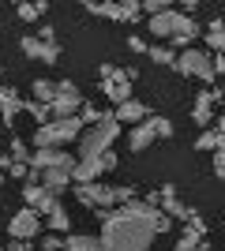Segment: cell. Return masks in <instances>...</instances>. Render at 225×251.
I'll return each instance as SVG.
<instances>
[{
	"instance_id": "cell-1",
	"label": "cell",
	"mask_w": 225,
	"mask_h": 251,
	"mask_svg": "<svg viewBox=\"0 0 225 251\" xmlns=\"http://www.w3.org/2000/svg\"><path fill=\"white\" fill-rule=\"evenodd\" d=\"M101 218V236L105 251H150L158 232H169L173 221L158 206H143V202H124V206L98 214Z\"/></svg>"
},
{
	"instance_id": "cell-2",
	"label": "cell",
	"mask_w": 225,
	"mask_h": 251,
	"mask_svg": "<svg viewBox=\"0 0 225 251\" xmlns=\"http://www.w3.org/2000/svg\"><path fill=\"white\" fill-rule=\"evenodd\" d=\"M75 199L83 202V206L98 210V214H109L113 206H124V202L135 199V188H105V184H75Z\"/></svg>"
},
{
	"instance_id": "cell-3",
	"label": "cell",
	"mask_w": 225,
	"mask_h": 251,
	"mask_svg": "<svg viewBox=\"0 0 225 251\" xmlns=\"http://www.w3.org/2000/svg\"><path fill=\"white\" fill-rule=\"evenodd\" d=\"M117 139H120V124L113 120V113H105L94 127H83V135H79V161H90V157L113 150Z\"/></svg>"
},
{
	"instance_id": "cell-4",
	"label": "cell",
	"mask_w": 225,
	"mask_h": 251,
	"mask_svg": "<svg viewBox=\"0 0 225 251\" xmlns=\"http://www.w3.org/2000/svg\"><path fill=\"white\" fill-rule=\"evenodd\" d=\"M79 135H83L79 116H72V120H49V124H42L34 131V150H60L64 143H72Z\"/></svg>"
},
{
	"instance_id": "cell-5",
	"label": "cell",
	"mask_w": 225,
	"mask_h": 251,
	"mask_svg": "<svg viewBox=\"0 0 225 251\" xmlns=\"http://www.w3.org/2000/svg\"><path fill=\"white\" fill-rule=\"evenodd\" d=\"M79 105H83L79 86H75L72 79H60V83H56L53 101H49V116H53V120H72V116L79 113Z\"/></svg>"
},
{
	"instance_id": "cell-6",
	"label": "cell",
	"mask_w": 225,
	"mask_h": 251,
	"mask_svg": "<svg viewBox=\"0 0 225 251\" xmlns=\"http://www.w3.org/2000/svg\"><path fill=\"white\" fill-rule=\"evenodd\" d=\"M180 75H188V79H199V83H214V72H210V52L206 49H184L180 56H176V64H173Z\"/></svg>"
},
{
	"instance_id": "cell-7",
	"label": "cell",
	"mask_w": 225,
	"mask_h": 251,
	"mask_svg": "<svg viewBox=\"0 0 225 251\" xmlns=\"http://www.w3.org/2000/svg\"><path fill=\"white\" fill-rule=\"evenodd\" d=\"M109 169H117V150H105V154L90 157V161H75L72 169V184H94L109 173Z\"/></svg>"
},
{
	"instance_id": "cell-8",
	"label": "cell",
	"mask_w": 225,
	"mask_h": 251,
	"mask_svg": "<svg viewBox=\"0 0 225 251\" xmlns=\"http://www.w3.org/2000/svg\"><path fill=\"white\" fill-rule=\"evenodd\" d=\"M203 34V26L192 19V15H184V11H169V49H188Z\"/></svg>"
},
{
	"instance_id": "cell-9",
	"label": "cell",
	"mask_w": 225,
	"mask_h": 251,
	"mask_svg": "<svg viewBox=\"0 0 225 251\" xmlns=\"http://www.w3.org/2000/svg\"><path fill=\"white\" fill-rule=\"evenodd\" d=\"M90 15H101V19H113V23H135L139 19V0H120V4H83Z\"/></svg>"
},
{
	"instance_id": "cell-10",
	"label": "cell",
	"mask_w": 225,
	"mask_h": 251,
	"mask_svg": "<svg viewBox=\"0 0 225 251\" xmlns=\"http://www.w3.org/2000/svg\"><path fill=\"white\" fill-rule=\"evenodd\" d=\"M38 232H42V214H34V210H26V206L8 221V236H11V240H26V244H30Z\"/></svg>"
},
{
	"instance_id": "cell-11",
	"label": "cell",
	"mask_w": 225,
	"mask_h": 251,
	"mask_svg": "<svg viewBox=\"0 0 225 251\" xmlns=\"http://www.w3.org/2000/svg\"><path fill=\"white\" fill-rule=\"evenodd\" d=\"M158 210H161L169 221H192V218H195V210H192V206H184V202L176 199V188H173V184L158 188Z\"/></svg>"
},
{
	"instance_id": "cell-12",
	"label": "cell",
	"mask_w": 225,
	"mask_h": 251,
	"mask_svg": "<svg viewBox=\"0 0 225 251\" xmlns=\"http://www.w3.org/2000/svg\"><path fill=\"white\" fill-rule=\"evenodd\" d=\"M26 165L38 169V173H45V169H68V173H72L75 157L68 154V150H30V161H26Z\"/></svg>"
},
{
	"instance_id": "cell-13",
	"label": "cell",
	"mask_w": 225,
	"mask_h": 251,
	"mask_svg": "<svg viewBox=\"0 0 225 251\" xmlns=\"http://www.w3.org/2000/svg\"><path fill=\"white\" fill-rule=\"evenodd\" d=\"M23 199H26V210H34V214H49L53 206H60V195L42 188V184H26V188H23Z\"/></svg>"
},
{
	"instance_id": "cell-14",
	"label": "cell",
	"mask_w": 225,
	"mask_h": 251,
	"mask_svg": "<svg viewBox=\"0 0 225 251\" xmlns=\"http://www.w3.org/2000/svg\"><path fill=\"white\" fill-rule=\"evenodd\" d=\"M23 113V98L15 86H0V124H15V116Z\"/></svg>"
},
{
	"instance_id": "cell-15",
	"label": "cell",
	"mask_w": 225,
	"mask_h": 251,
	"mask_svg": "<svg viewBox=\"0 0 225 251\" xmlns=\"http://www.w3.org/2000/svg\"><path fill=\"white\" fill-rule=\"evenodd\" d=\"M147 116H150V109H147V105H143V101H135V98H128V101H124V105L117 109V113H113V120H117V124H131V127H135V124H143Z\"/></svg>"
},
{
	"instance_id": "cell-16",
	"label": "cell",
	"mask_w": 225,
	"mask_h": 251,
	"mask_svg": "<svg viewBox=\"0 0 225 251\" xmlns=\"http://www.w3.org/2000/svg\"><path fill=\"white\" fill-rule=\"evenodd\" d=\"M154 124H150V116L147 120H143V124H135L131 127V135H128V147H131V154H143V150L150 147V143H154Z\"/></svg>"
},
{
	"instance_id": "cell-17",
	"label": "cell",
	"mask_w": 225,
	"mask_h": 251,
	"mask_svg": "<svg viewBox=\"0 0 225 251\" xmlns=\"http://www.w3.org/2000/svg\"><path fill=\"white\" fill-rule=\"evenodd\" d=\"M101 90H105V98L109 101H117V105H124L131 98V83L124 79V72L117 75V79H109V83H101Z\"/></svg>"
},
{
	"instance_id": "cell-18",
	"label": "cell",
	"mask_w": 225,
	"mask_h": 251,
	"mask_svg": "<svg viewBox=\"0 0 225 251\" xmlns=\"http://www.w3.org/2000/svg\"><path fill=\"white\" fill-rule=\"evenodd\" d=\"M64 251H105V244L98 240V236H83V232H68L64 236Z\"/></svg>"
},
{
	"instance_id": "cell-19",
	"label": "cell",
	"mask_w": 225,
	"mask_h": 251,
	"mask_svg": "<svg viewBox=\"0 0 225 251\" xmlns=\"http://www.w3.org/2000/svg\"><path fill=\"white\" fill-rule=\"evenodd\" d=\"M45 229L56 232V236H68V229H72V218H68L64 206H53L49 214H45Z\"/></svg>"
},
{
	"instance_id": "cell-20",
	"label": "cell",
	"mask_w": 225,
	"mask_h": 251,
	"mask_svg": "<svg viewBox=\"0 0 225 251\" xmlns=\"http://www.w3.org/2000/svg\"><path fill=\"white\" fill-rule=\"evenodd\" d=\"M68 184H72V173H68V169H45V173H42V188L56 191V195H60Z\"/></svg>"
},
{
	"instance_id": "cell-21",
	"label": "cell",
	"mask_w": 225,
	"mask_h": 251,
	"mask_svg": "<svg viewBox=\"0 0 225 251\" xmlns=\"http://www.w3.org/2000/svg\"><path fill=\"white\" fill-rule=\"evenodd\" d=\"M206 45L214 52H222L225 49V19H210V26H206ZM206 49V52H210Z\"/></svg>"
},
{
	"instance_id": "cell-22",
	"label": "cell",
	"mask_w": 225,
	"mask_h": 251,
	"mask_svg": "<svg viewBox=\"0 0 225 251\" xmlns=\"http://www.w3.org/2000/svg\"><path fill=\"white\" fill-rule=\"evenodd\" d=\"M147 56L158 64V68H173V64H176V52L165 49V45H147Z\"/></svg>"
},
{
	"instance_id": "cell-23",
	"label": "cell",
	"mask_w": 225,
	"mask_h": 251,
	"mask_svg": "<svg viewBox=\"0 0 225 251\" xmlns=\"http://www.w3.org/2000/svg\"><path fill=\"white\" fill-rule=\"evenodd\" d=\"M225 147V135H218L214 127H206L203 135L195 139V150H210V154H214V150H222Z\"/></svg>"
},
{
	"instance_id": "cell-24",
	"label": "cell",
	"mask_w": 225,
	"mask_h": 251,
	"mask_svg": "<svg viewBox=\"0 0 225 251\" xmlns=\"http://www.w3.org/2000/svg\"><path fill=\"white\" fill-rule=\"evenodd\" d=\"M169 11H173V8H169ZM169 11H161V15H150V19H147L150 34H154V38H161V42H169Z\"/></svg>"
},
{
	"instance_id": "cell-25",
	"label": "cell",
	"mask_w": 225,
	"mask_h": 251,
	"mask_svg": "<svg viewBox=\"0 0 225 251\" xmlns=\"http://www.w3.org/2000/svg\"><path fill=\"white\" fill-rule=\"evenodd\" d=\"M19 49L23 56H30V60H45V45L34 38V34H26V38H19Z\"/></svg>"
},
{
	"instance_id": "cell-26",
	"label": "cell",
	"mask_w": 225,
	"mask_h": 251,
	"mask_svg": "<svg viewBox=\"0 0 225 251\" xmlns=\"http://www.w3.org/2000/svg\"><path fill=\"white\" fill-rule=\"evenodd\" d=\"M53 94H56V83H53V79H34V101L49 105V101H53Z\"/></svg>"
},
{
	"instance_id": "cell-27",
	"label": "cell",
	"mask_w": 225,
	"mask_h": 251,
	"mask_svg": "<svg viewBox=\"0 0 225 251\" xmlns=\"http://www.w3.org/2000/svg\"><path fill=\"white\" fill-rule=\"evenodd\" d=\"M45 11H49V4H45V0H38V4H19V8H15V15H19V19H26V23H38V15H45Z\"/></svg>"
},
{
	"instance_id": "cell-28",
	"label": "cell",
	"mask_w": 225,
	"mask_h": 251,
	"mask_svg": "<svg viewBox=\"0 0 225 251\" xmlns=\"http://www.w3.org/2000/svg\"><path fill=\"white\" fill-rule=\"evenodd\" d=\"M75 116H79V124H90V127H94L98 124V120H101V116H105V113H101V109H98V105H90V101H83V105H79V113H75Z\"/></svg>"
},
{
	"instance_id": "cell-29",
	"label": "cell",
	"mask_w": 225,
	"mask_h": 251,
	"mask_svg": "<svg viewBox=\"0 0 225 251\" xmlns=\"http://www.w3.org/2000/svg\"><path fill=\"white\" fill-rule=\"evenodd\" d=\"M23 109H26V113H30L34 120H38V127H42V124H49V120H53V116H49V105L34 101V98H30V101H23Z\"/></svg>"
},
{
	"instance_id": "cell-30",
	"label": "cell",
	"mask_w": 225,
	"mask_h": 251,
	"mask_svg": "<svg viewBox=\"0 0 225 251\" xmlns=\"http://www.w3.org/2000/svg\"><path fill=\"white\" fill-rule=\"evenodd\" d=\"M8 157L15 161V165H26V161H30V147H26V143L15 135V139H11V154H8Z\"/></svg>"
},
{
	"instance_id": "cell-31",
	"label": "cell",
	"mask_w": 225,
	"mask_h": 251,
	"mask_svg": "<svg viewBox=\"0 0 225 251\" xmlns=\"http://www.w3.org/2000/svg\"><path fill=\"white\" fill-rule=\"evenodd\" d=\"M150 124H154V135H158V139L173 135V120H169V116H150Z\"/></svg>"
},
{
	"instance_id": "cell-32",
	"label": "cell",
	"mask_w": 225,
	"mask_h": 251,
	"mask_svg": "<svg viewBox=\"0 0 225 251\" xmlns=\"http://www.w3.org/2000/svg\"><path fill=\"white\" fill-rule=\"evenodd\" d=\"M42 251H64V236H56V232H45V236H42Z\"/></svg>"
},
{
	"instance_id": "cell-33",
	"label": "cell",
	"mask_w": 225,
	"mask_h": 251,
	"mask_svg": "<svg viewBox=\"0 0 225 251\" xmlns=\"http://www.w3.org/2000/svg\"><path fill=\"white\" fill-rule=\"evenodd\" d=\"M98 75H101V83H109V79H117V75H120V68H117V64H101Z\"/></svg>"
},
{
	"instance_id": "cell-34",
	"label": "cell",
	"mask_w": 225,
	"mask_h": 251,
	"mask_svg": "<svg viewBox=\"0 0 225 251\" xmlns=\"http://www.w3.org/2000/svg\"><path fill=\"white\" fill-rule=\"evenodd\" d=\"M210 169H214V176H225V147L214 150V165H210Z\"/></svg>"
},
{
	"instance_id": "cell-35",
	"label": "cell",
	"mask_w": 225,
	"mask_h": 251,
	"mask_svg": "<svg viewBox=\"0 0 225 251\" xmlns=\"http://www.w3.org/2000/svg\"><path fill=\"white\" fill-rule=\"evenodd\" d=\"M128 49L135 52V56H143V52H147V42H143L139 34H131V38H128Z\"/></svg>"
},
{
	"instance_id": "cell-36",
	"label": "cell",
	"mask_w": 225,
	"mask_h": 251,
	"mask_svg": "<svg viewBox=\"0 0 225 251\" xmlns=\"http://www.w3.org/2000/svg\"><path fill=\"white\" fill-rule=\"evenodd\" d=\"M26 173H30V165H15V161L8 165V176H15V180H26Z\"/></svg>"
},
{
	"instance_id": "cell-37",
	"label": "cell",
	"mask_w": 225,
	"mask_h": 251,
	"mask_svg": "<svg viewBox=\"0 0 225 251\" xmlns=\"http://www.w3.org/2000/svg\"><path fill=\"white\" fill-rule=\"evenodd\" d=\"M60 60V45H45V64H56Z\"/></svg>"
},
{
	"instance_id": "cell-38",
	"label": "cell",
	"mask_w": 225,
	"mask_h": 251,
	"mask_svg": "<svg viewBox=\"0 0 225 251\" xmlns=\"http://www.w3.org/2000/svg\"><path fill=\"white\" fill-rule=\"evenodd\" d=\"M4 251H30V244H26V240H11Z\"/></svg>"
},
{
	"instance_id": "cell-39",
	"label": "cell",
	"mask_w": 225,
	"mask_h": 251,
	"mask_svg": "<svg viewBox=\"0 0 225 251\" xmlns=\"http://www.w3.org/2000/svg\"><path fill=\"white\" fill-rule=\"evenodd\" d=\"M8 165H11V157L4 154V150H0V173H8Z\"/></svg>"
},
{
	"instance_id": "cell-40",
	"label": "cell",
	"mask_w": 225,
	"mask_h": 251,
	"mask_svg": "<svg viewBox=\"0 0 225 251\" xmlns=\"http://www.w3.org/2000/svg\"><path fill=\"white\" fill-rule=\"evenodd\" d=\"M195 251H214V248H210L206 240H199V244H195Z\"/></svg>"
},
{
	"instance_id": "cell-41",
	"label": "cell",
	"mask_w": 225,
	"mask_h": 251,
	"mask_svg": "<svg viewBox=\"0 0 225 251\" xmlns=\"http://www.w3.org/2000/svg\"><path fill=\"white\" fill-rule=\"evenodd\" d=\"M173 251H180V248H173Z\"/></svg>"
},
{
	"instance_id": "cell-42",
	"label": "cell",
	"mask_w": 225,
	"mask_h": 251,
	"mask_svg": "<svg viewBox=\"0 0 225 251\" xmlns=\"http://www.w3.org/2000/svg\"><path fill=\"white\" fill-rule=\"evenodd\" d=\"M0 251H4V248H0Z\"/></svg>"
}]
</instances>
